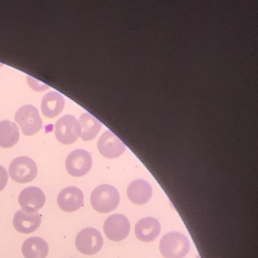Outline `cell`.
I'll return each instance as SVG.
<instances>
[{
	"mask_svg": "<svg viewBox=\"0 0 258 258\" xmlns=\"http://www.w3.org/2000/svg\"><path fill=\"white\" fill-rule=\"evenodd\" d=\"M84 196L78 187L64 188L58 195L57 203L60 209L66 212H75L84 206Z\"/></svg>",
	"mask_w": 258,
	"mask_h": 258,
	"instance_id": "obj_11",
	"label": "cell"
},
{
	"mask_svg": "<svg viewBox=\"0 0 258 258\" xmlns=\"http://www.w3.org/2000/svg\"><path fill=\"white\" fill-rule=\"evenodd\" d=\"M64 108V97L57 92L48 93L42 99V112L48 118H54L59 115Z\"/></svg>",
	"mask_w": 258,
	"mask_h": 258,
	"instance_id": "obj_15",
	"label": "cell"
},
{
	"mask_svg": "<svg viewBox=\"0 0 258 258\" xmlns=\"http://www.w3.org/2000/svg\"><path fill=\"white\" fill-rule=\"evenodd\" d=\"M161 232L159 221L153 217L141 219L135 226V235L140 241L144 242L153 241Z\"/></svg>",
	"mask_w": 258,
	"mask_h": 258,
	"instance_id": "obj_13",
	"label": "cell"
},
{
	"mask_svg": "<svg viewBox=\"0 0 258 258\" xmlns=\"http://www.w3.org/2000/svg\"><path fill=\"white\" fill-rule=\"evenodd\" d=\"M81 128L79 121L74 116L64 115L55 125V135L59 143L64 145L73 144L81 137Z\"/></svg>",
	"mask_w": 258,
	"mask_h": 258,
	"instance_id": "obj_5",
	"label": "cell"
},
{
	"mask_svg": "<svg viewBox=\"0 0 258 258\" xmlns=\"http://www.w3.org/2000/svg\"><path fill=\"white\" fill-rule=\"evenodd\" d=\"M103 229L107 238L111 241H123L129 235L131 223L123 214H113L105 220Z\"/></svg>",
	"mask_w": 258,
	"mask_h": 258,
	"instance_id": "obj_8",
	"label": "cell"
},
{
	"mask_svg": "<svg viewBox=\"0 0 258 258\" xmlns=\"http://www.w3.org/2000/svg\"><path fill=\"white\" fill-rule=\"evenodd\" d=\"M28 83L29 84L30 87L37 92L44 91L49 88L47 85L37 81L35 78L33 77L28 76Z\"/></svg>",
	"mask_w": 258,
	"mask_h": 258,
	"instance_id": "obj_19",
	"label": "cell"
},
{
	"mask_svg": "<svg viewBox=\"0 0 258 258\" xmlns=\"http://www.w3.org/2000/svg\"><path fill=\"white\" fill-rule=\"evenodd\" d=\"M98 149L105 158H118L125 152L124 143L111 131H106L99 138L97 143Z\"/></svg>",
	"mask_w": 258,
	"mask_h": 258,
	"instance_id": "obj_9",
	"label": "cell"
},
{
	"mask_svg": "<svg viewBox=\"0 0 258 258\" xmlns=\"http://www.w3.org/2000/svg\"><path fill=\"white\" fill-rule=\"evenodd\" d=\"M78 121L81 128V137L84 141L93 140L102 127L100 122L89 113L83 114Z\"/></svg>",
	"mask_w": 258,
	"mask_h": 258,
	"instance_id": "obj_18",
	"label": "cell"
},
{
	"mask_svg": "<svg viewBox=\"0 0 258 258\" xmlns=\"http://www.w3.org/2000/svg\"><path fill=\"white\" fill-rule=\"evenodd\" d=\"M159 249L165 258H184L189 251L190 242L183 234L169 232L160 241Z\"/></svg>",
	"mask_w": 258,
	"mask_h": 258,
	"instance_id": "obj_2",
	"label": "cell"
},
{
	"mask_svg": "<svg viewBox=\"0 0 258 258\" xmlns=\"http://www.w3.org/2000/svg\"><path fill=\"white\" fill-rule=\"evenodd\" d=\"M91 205L99 213H109L114 211L120 203V194L115 187L111 185H99L92 191Z\"/></svg>",
	"mask_w": 258,
	"mask_h": 258,
	"instance_id": "obj_1",
	"label": "cell"
},
{
	"mask_svg": "<svg viewBox=\"0 0 258 258\" xmlns=\"http://www.w3.org/2000/svg\"><path fill=\"white\" fill-rule=\"evenodd\" d=\"M22 252L25 258H46L49 253V245L40 237H31L24 241Z\"/></svg>",
	"mask_w": 258,
	"mask_h": 258,
	"instance_id": "obj_16",
	"label": "cell"
},
{
	"mask_svg": "<svg viewBox=\"0 0 258 258\" xmlns=\"http://www.w3.org/2000/svg\"><path fill=\"white\" fill-rule=\"evenodd\" d=\"M8 179L9 175L7 170L2 165H0V191L6 188Z\"/></svg>",
	"mask_w": 258,
	"mask_h": 258,
	"instance_id": "obj_20",
	"label": "cell"
},
{
	"mask_svg": "<svg viewBox=\"0 0 258 258\" xmlns=\"http://www.w3.org/2000/svg\"><path fill=\"white\" fill-rule=\"evenodd\" d=\"M42 217L39 213H30L19 210L13 217V226L20 233L30 234L35 232L41 224Z\"/></svg>",
	"mask_w": 258,
	"mask_h": 258,
	"instance_id": "obj_12",
	"label": "cell"
},
{
	"mask_svg": "<svg viewBox=\"0 0 258 258\" xmlns=\"http://www.w3.org/2000/svg\"><path fill=\"white\" fill-rule=\"evenodd\" d=\"M15 120L22 128V133L27 137L35 135L41 130L43 121L38 110L34 105L21 107L15 116Z\"/></svg>",
	"mask_w": 258,
	"mask_h": 258,
	"instance_id": "obj_3",
	"label": "cell"
},
{
	"mask_svg": "<svg viewBox=\"0 0 258 258\" xmlns=\"http://www.w3.org/2000/svg\"><path fill=\"white\" fill-rule=\"evenodd\" d=\"M9 173L12 179L19 183L32 182L37 176V164L34 160L22 156L13 160L9 167Z\"/></svg>",
	"mask_w": 258,
	"mask_h": 258,
	"instance_id": "obj_4",
	"label": "cell"
},
{
	"mask_svg": "<svg viewBox=\"0 0 258 258\" xmlns=\"http://www.w3.org/2000/svg\"><path fill=\"white\" fill-rule=\"evenodd\" d=\"M19 203L22 210L27 212H37L46 203V196L41 188L31 186L21 191Z\"/></svg>",
	"mask_w": 258,
	"mask_h": 258,
	"instance_id": "obj_10",
	"label": "cell"
},
{
	"mask_svg": "<svg viewBox=\"0 0 258 258\" xmlns=\"http://www.w3.org/2000/svg\"><path fill=\"white\" fill-rule=\"evenodd\" d=\"M93 159L90 152L84 149H77L68 155L66 167L68 173L75 177L85 176L91 170Z\"/></svg>",
	"mask_w": 258,
	"mask_h": 258,
	"instance_id": "obj_7",
	"label": "cell"
},
{
	"mask_svg": "<svg viewBox=\"0 0 258 258\" xmlns=\"http://www.w3.org/2000/svg\"><path fill=\"white\" fill-rule=\"evenodd\" d=\"M17 125L10 120L0 122V147L10 149L17 144L19 140Z\"/></svg>",
	"mask_w": 258,
	"mask_h": 258,
	"instance_id": "obj_17",
	"label": "cell"
},
{
	"mask_svg": "<svg viewBox=\"0 0 258 258\" xmlns=\"http://www.w3.org/2000/svg\"><path fill=\"white\" fill-rule=\"evenodd\" d=\"M77 249L83 254L93 255L98 253L103 245V238L99 230L86 228L80 231L75 239Z\"/></svg>",
	"mask_w": 258,
	"mask_h": 258,
	"instance_id": "obj_6",
	"label": "cell"
},
{
	"mask_svg": "<svg viewBox=\"0 0 258 258\" xmlns=\"http://www.w3.org/2000/svg\"><path fill=\"white\" fill-rule=\"evenodd\" d=\"M127 196L131 202L135 205H145L152 198V185L144 179L133 181L128 186Z\"/></svg>",
	"mask_w": 258,
	"mask_h": 258,
	"instance_id": "obj_14",
	"label": "cell"
}]
</instances>
